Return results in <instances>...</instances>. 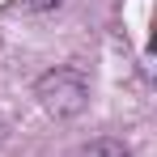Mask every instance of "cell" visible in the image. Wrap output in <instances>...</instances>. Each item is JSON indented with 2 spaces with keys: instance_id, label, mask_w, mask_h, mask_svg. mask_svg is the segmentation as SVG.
<instances>
[{
  "instance_id": "6da1fadb",
  "label": "cell",
  "mask_w": 157,
  "mask_h": 157,
  "mask_svg": "<svg viewBox=\"0 0 157 157\" xmlns=\"http://www.w3.org/2000/svg\"><path fill=\"white\" fill-rule=\"evenodd\" d=\"M34 94H38V102H43L47 115L72 119V115H81V106L89 98V85H85V77L72 72V68H55V72H47V77L38 81Z\"/></svg>"
},
{
  "instance_id": "7a4b0ae2",
  "label": "cell",
  "mask_w": 157,
  "mask_h": 157,
  "mask_svg": "<svg viewBox=\"0 0 157 157\" xmlns=\"http://www.w3.org/2000/svg\"><path fill=\"white\" fill-rule=\"evenodd\" d=\"M77 157H132V153L119 140H89L85 149H77Z\"/></svg>"
},
{
  "instance_id": "3957f363",
  "label": "cell",
  "mask_w": 157,
  "mask_h": 157,
  "mask_svg": "<svg viewBox=\"0 0 157 157\" xmlns=\"http://www.w3.org/2000/svg\"><path fill=\"white\" fill-rule=\"evenodd\" d=\"M26 9H34V13H47V9H59V0H21Z\"/></svg>"
}]
</instances>
